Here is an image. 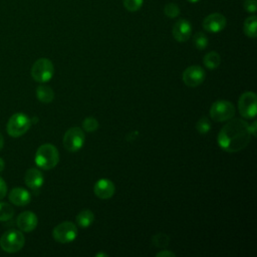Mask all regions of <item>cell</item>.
Here are the masks:
<instances>
[{"label": "cell", "instance_id": "obj_1", "mask_svg": "<svg viewBox=\"0 0 257 257\" xmlns=\"http://www.w3.org/2000/svg\"><path fill=\"white\" fill-rule=\"evenodd\" d=\"M227 121L219 132L217 143L225 152L237 153L245 149L250 143L249 124L240 118H231Z\"/></svg>", "mask_w": 257, "mask_h": 257}, {"label": "cell", "instance_id": "obj_2", "mask_svg": "<svg viewBox=\"0 0 257 257\" xmlns=\"http://www.w3.org/2000/svg\"><path fill=\"white\" fill-rule=\"evenodd\" d=\"M35 164L42 170H51L59 162V153L52 144L41 145L35 153Z\"/></svg>", "mask_w": 257, "mask_h": 257}, {"label": "cell", "instance_id": "obj_3", "mask_svg": "<svg viewBox=\"0 0 257 257\" xmlns=\"http://www.w3.org/2000/svg\"><path fill=\"white\" fill-rule=\"evenodd\" d=\"M31 125V119L23 112H16L8 119L6 131L12 138H19L26 134Z\"/></svg>", "mask_w": 257, "mask_h": 257}, {"label": "cell", "instance_id": "obj_4", "mask_svg": "<svg viewBox=\"0 0 257 257\" xmlns=\"http://www.w3.org/2000/svg\"><path fill=\"white\" fill-rule=\"evenodd\" d=\"M25 243V237L19 230H8L0 238V247L7 253L20 251Z\"/></svg>", "mask_w": 257, "mask_h": 257}, {"label": "cell", "instance_id": "obj_5", "mask_svg": "<svg viewBox=\"0 0 257 257\" xmlns=\"http://www.w3.org/2000/svg\"><path fill=\"white\" fill-rule=\"evenodd\" d=\"M54 74V66L48 58L37 59L31 67V76L37 82H47Z\"/></svg>", "mask_w": 257, "mask_h": 257}, {"label": "cell", "instance_id": "obj_6", "mask_svg": "<svg viewBox=\"0 0 257 257\" xmlns=\"http://www.w3.org/2000/svg\"><path fill=\"white\" fill-rule=\"evenodd\" d=\"M85 142V135L82 128L73 126L68 128L63 136V147L69 153H75L79 151Z\"/></svg>", "mask_w": 257, "mask_h": 257}, {"label": "cell", "instance_id": "obj_7", "mask_svg": "<svg viewBox=\"0 0 257 257\" xmlns=\"http://www.w3.org/2000/svg\"><path fill=\"white\" fill-rule=\"evenodd\" d=\"M235 115V107L231 101L217 100L210 107V116L215 121H227Z\"/></svg>", "mask_w": 257, "mask_h": 257}, {"label": "cell", "instance_id": "obj_8", "mask_svg": "<svg viewBox=\"0 0 257 257\" xmlns=\"http://www.w3.org/2000/svg\"><path fill=\"white\" fill-rule=\"evenodd\" d=\"M77 227L70 221H64L53 228L52 236L54 240L61 244L74 241L77 237Z\"/></svg>", "mask_w": 257, "mask_h": 257}, {"label": "cell", "instance_id": "obj_9", "mask_svg": "<svg viewBox=\"0 0 257 257\" xmlns=\"http://www.w3.org/2000/svg\"><path fill=\"white\" fill-rule=\"evenodd\" d=\"M238 109L244 118H253L257 113V96L253 91L242 93L238 99Z\"/></svg>", "mask_w": 257, "mask_h": 257}, {"label": "cell", "instance_id": "obj_10", "mask_svg": "<svg viewBox=\"0 0 257 257\" xmlns=\"http://www.w3.org/2000/svg\"><path fill=\"white\" fill-rule=\"evenodd\" d=\"M206 72L199 65H191L187 67L182 74L183 82L189 87H196L202 84L205 80Z\"/></svg>", "mask_w": 257, "mask_h": 257}, {"label": "cell", "instance_id": "obj_11", "mask_svg": "<svg viewBox=\"0 0 257 257\" xmlns=\"http://www.w3.org/2000/svg\"><path fill=\"white\" fill-rule=\"evenodd\" d=\"M227 24L226 17L221 13H212L203 20V28L210 33H218L222 31Z\"/></svg>", "mask_w": 257, "mask_h": 257}, {"label": "cell", "instance_id": "obj_12", "mask_svg": "<svg viewBox=\"0 0 257 257\" xmlns=\"http://www.w3.org/2000/svg\"><path fill=\"white\" fill-rule=\"evenodd\" d=\"M16 224L20 231L23 232H31L33 231L38 224V219L37 216L31 212V211H24L20 213L17 217Z\"/></svg>", "mask_w": 257, "mask_h": 257}, {"label": "cell", "instance_id": "obj_13", "mask_svg": "<svg viewBox=\"0 0 257 257\" xmlns=\"http://www.w3.org/2000/svg\"><path fill=\"white\" fill-rule=\"evenodd\" d=\"M94 195L102 200H106L111 198L114 195L115 187L114 184L108 179H100L98 180L93 187Z\"/></svg>", "mask_w": 257, "mask_h": 257}, {"label": "cell", "instance_id": "obj_14", "mask_svg": "<svg viewBox=\"0 0 257 257\" xmlns=\"http://www.w3.org/2000/svg\"><path fill=\"white\" fill-rule=\"evenodd\" d=\"M192 35V26L187 19H179L173 26V36L179 42L187 41Z\"/></svg>", "mask_w": 257, "mask_h": 257}, {"label": "cell", "instance_id": "obj_15", "mask_svg": "<svg viewBox=\"0 0 257 257\" xmlns=\"http://www.w3.org/2000/svg\"><path fill=\"white\" fill-rule=\"evenodd\" d=\"M24 181L27 187H29L33 191H37L42 187L44 183V178L40 170L36 168H30L25 173Z\"/></svg>", "mask_w": 257, "mask_h": 257}, {"label": "cell", "instance_id": "obj_16", "mask_svg": "<svg viewBox=\"0 0 257 257\" xmlns=\"http://www.w3.org/2000/svg\"><path fill=\"white\" fill-rule=\"evenodd\" d=\"M8 197H9V201L16 206H26L31 201L30 193L26 189L20 188V187L13 188L9 192Z\"/></svg>", "mask_w": 257, "mask_h": 257}, {"label": "cell", "instance_id": "obj_17", "mask_svg": "<svg viewBox=\"0 0 257 257\" xmlns=\"http://www.w3.org/2000/svg\"><path fill=\"white\" fill-rule=\"evenodd\" d=\"M36 96L39 101L43 103H49L54 98V91L48 85H39L36 88Z\"/></svg>", "mask_w": 257, "mask_h": 257}, {"label": "cell", "instance_id": "obj_18", "mask_svg": "<svg viewBox=\"0 0 257 257\" xmlns=\"http://www.w3.org/2000/svg\"><path fill=\"white\" fill-rule=\"evenodd\" d=\"M94 221V214L92 211L85 209L80 211L76 216V223L81 228H88Z\"/></svg>", "mask_w": 257, "mask_h": 257}, {"label": "cell", "instance_id": "obj_19", "mask_svg": "<svg viewBox=\"0 0 257 257\" xmlns=\"http://www.w3.org/2000/svg\"><path fill=\"white\" fill-rule=\"evenodd\" d=\"M256 26H257V17L255 15H252V16H249L248 18H246V20L244 21V26H243V30H244V33L246 34V36H248L250 38H255L257 35Z\"/></svg>", "mask_w": 257, "mask_h": 257}, {"label": "cell", "instance_id": "obj_20", "mask_svg": "<svg viewBox=\"0 0 257 257\" xmlns=\"http://www.w3.org/2000/svg\"><path fill=\"white\" fill-rule=\"evenodd\" d=\"M203 62L205 64V66L209 69H215L217 67H219L220 63H221V57L220 54L216 51H210L208 52L204 58H203Z\"/></svg>", "mask_w": 257, "mask_h": 257}, {"label": "cell", "instance_id": "obj_21", "mask_svg": "<svg viewBox=\"0 0 257 257\" xmlns=\"http://www.w3.org/2000/svg\"><path fill=\"white\" fill-rule=\"evenodd\" d=\"M193 42L198 50H204L208 46V37L203 32H196L193 36Z\"/></svg>", "mask_w": 257, "mask_h": 257}, {"label": "cell", "instance_id": "obj_22", "mask_svg": "<svg viewBox=\"0 0 257 257\" xmlns=\"http://www.w3.org/2000/svg\"><path fill=\"white\" fill-rule=\"evenodd\" d=\"M14 215L12 206L5 202H0V221L10 220Z\"/></svg>", "mask_w": 257, "mask_h": 257}, {"label": "cell", "instance_id": "obj_23", "mask_svg": "<svg viewBox=\"0 0 257 257\" xmlns=\"http://www.w3.org/2000/svg\"><path fill=\"white\" fill-rule=\"evenodd\" d=\"M152 242L158 248H165L170 242V237L165 233H158L153 236Z\"/></svg>", "mask_w": 257, "mask_h": 257}, {"label": "cell", "instance_id": "obj_24", "mask_svg": "<svg viewBox=\"0 0 257 257\" xmlns=\"http://www.w3.org/2000/svg\"><path fill=\"white\" fill-rule=\"evenodd\" d=\"M196 130L201 135H205L209 133L211 130V122L209 118L206 116H202L201 118H199L196 123Z\"/></svg>", "mask_w": 257, "mask_h": 257}, {"label": "cell", "instance_id": "obj_25", "mask_svg": "<svg viewBox=\"0 0 257 257\" xmlns=\"http://www.w3.org/2000/svg\"><path fill=\"white\" fill-rule=\"evenodd\" d=\"M82 128L88 133L95 132L98 128V121L92 116L85 117L82 121Z\"/></svg>", "mask_w": 257, "mask_h": 257}, {"label": "cell", "instance_id": "obj_26", "mask_svg": "<svg viewBox=\"0 0 257 257\" xmlns=\"http://www.w3.org/2000/svg\"><path fill=\"white\" fill-rule=\"evenodd\" d=\"M164 13L169 18H176L180 14V7L175 3H168L165 5Z\"/></svg>", "mask_w": 257, "mask_h": 257}, {"label": "cell", "instance_id": "obj_27", "mask_svg": "<svg viewBox=\"0 0 257 257\" xmlns=\"http://www.w3.org/2000/svg\"><path fill=\"white\" fill-rule=\"evenodd\" d=\"M144 0H123L124 8L130 12H137L143 6Z\"/></svg>", "mask_w": 257, "mask_h": 257}, {"label": "cell", "instance_id": "obj_28", "mask_svg": "<svg viewBox=\"0 0 257 257\" xmlns=\"http://www.w3.org/2000/svg\"><path fill=\"white\" fill-rule=\"evenodd\" d=\"M244 9L248 13H255L257 9V1L256 0H244L243 3Z\"/></svg>", "mask_w": 257, "mask_h": 257}, {"label": "cell", "instance_id": "obj_29", "mask_svg": "<svg viewBox=\"0 0 257 257\" xmlns=\"http://www.w3.org/2000/svg\"><path fill=\"white\" fill-rule=\"evenodd\" d=\"M7 193V185L6 182L0 177V200H2Z\"/></svg>", "mask_w": 257, "mask_h": 257}, {"label": "cell", "instance_id": "obj_30", "mask_svg": "<svg viewBox=\"0 0 257 257\" xmlns=\"http://www.w3.org/2000/svg\"><path fill=\"white\" fill-rule=\"evenodd\" d=\"M156 256H157V257H175L176 254H175L174 252L170 251V250L164 249V250L158 252V253L156 254Z\"/></svg>", "mask_w": 257, "mask_h": 257}, {"label": "cell", "instance_id": "obj_31", "mask_svg": "<svg viewBox=\"0 0 257 257\" xmlns=\"http://www.w3.org/2000/svg\"><path fill=\"white\" fill-rule=\"evenodd\" d=\"M256 125H257V123L255 120L251 124H249V131L251 133V136H253V137L256 136Z\"/></svg>", "mask_w": 257, "mask_h": 257}, {"label": "cell", "instance_id": "obj_32", "mask_svg": "<svg viewBox=\"0 0 257 257\" xmlns=\"http://www.w3.org/2000/svg\"><path fill=\"white\" fill-rule=\"evenodd\" d=\"M4 168H5V162L2 158H0V173L4 170Z\"/></svg>", "mask_w": 257, "mask_h": 257}, {"label": "cell", "instance_id": "obj_33", "mask_svg": "<svg viewBox=\"0 0 257 257\" xmlns=\"http://www.w3.org/2000/svg\"><path fill=\"white\" fill-rule=\"evenodd\" d=\"M3 145H4V139H3L2 134L0 133V151H1L2 148H3Z\"/></svg>", "mask_w": 257, "mask_h": 257}, {"label": "cell", "instance_id": "obj_34", "mask_svg": "<svg viewBox=\"0 0 257 257\" xmlns=\"http://www.w3.org/2000/svg\"><path fill=\"white\" fill-rule=\"evenodd\" d=\"M95 256H96V257H98V256H108V255H107L106 253H96V254H95Z\"/></svg>", "mask_w": 257, "mask_h": 257}, {"label": "cell", "instance_id": "obj_35", "mask_svg": "<svg viewBox=\"0 0 257 257\" xmlns=\"http://www.w3.org/2000/svg\"><path fill=\"white\" fill-rule=\"evenodd\" d=\"M187 1L190 3H196V2H199L200 0H187Z\"/></svg>", "mask_w": 257, "mask_h": 257}]
</instances>
